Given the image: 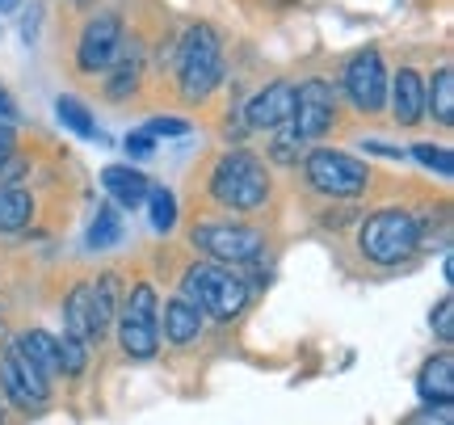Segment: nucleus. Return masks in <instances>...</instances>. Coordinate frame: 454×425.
Wrapping results in <instances>:
<instances>
[{
	"label": "nucleus",
	"mask_w": 454,
	"mask_h": 425,
	"mask_svg": "<svg viewBox=\"0 0 454 425\" xmlns=\"http://www.w3.org/2000/svg\"><path fill=\"white\" fill-rule=\"evenodd\" d=\"M118 51H122V21L114 13H101L84 26L81 47H76V64L84 72H106L118 59Z\"/></svg>",
	"instance_id": "nucleus-11"
},
{
	"label": "nucleus",
	"mask_w": 454,
	"mask_h": 425,
	"mask_svg": "<svg viewBox=\"0 0 454 425\" xmlns=\"http://www.w3.org/2000/svg\"><path fill=\"white\" fill-rule=\"evenodd\" d=\"M34 215V198L26 190H0V232H21Z\"/></svg>",
	"instance_id": "nucleus-21"
},
{
	"label": "nucleus",
	"mask_w": 454,
	"mask_h": 425,
	"mask_svg": "<svg viewBox=\"0 0 454 425\" xmlns=\"http://www.w3.org/2000/svg\"><path fill=\"white\" fill-rule=\"evenodd\" d=\"M311 190H320L328 198H357L366 185H371V169L345 152H333V147H316L303 164Z\"/></svg>",
	"instance_id": "nucleus-6"
},
{
	"label": "nucleus",
	"mask_w": 454,
	"mask_h": 425,
	"mask_svg": "<svg viewBox=\"0 0 454 425\" xmlns=\"http://www.w3.org/2000/svg\"><path fill=\"white\" fill-rule=\"evenodd\" d=\"M198 333H202V311L190 303V299H168L164 303V337L173 345H190L198 342Z\"/></svg>",
	"instance_id": "nucleus-16"
},
{
	"label": "nucleus",
	"mask_w": 454,
	"mask_h": 425,
	"mask_svg": "<svg viewBox=\"0 0 454 425\" xmlns=\"http://www.w3.org/2000/svg\"><path fill=\"white\" fill-rule=\"evenodd\" d=\"M0 388H4V396H9L21 413L47 409V396H51L47 375L34 366L30 354H26L17 342L4 345V358H0Z\"/></svg>",
	"instance_id": "nucleus-8"
},
{
	"label": "nucleus",
	"mask_w": 454,
	"mask_h": 425,
	"mask_svg": "<svg viewBox=\"0 0 454 425\" xmlns=\"http://www.w3.org/2000/svg\"><path fill=\"white\" fill-rule=\"evenodd\" d=\"M291 114H294V84L291 81H274L248 101L244 122H248L253 131H278L282 122H291Z\"/></svg>",
	"instance_id": "nucleus-12"
},
{
	"label": "nucleus",
	"mask_w": 454,
	"mask_h": 425,
	"mask_svg": "<svg viewBox=\"0 0 454 425\" xmlns=\"http://www.w3.org/2000/svg\"><path fill=\"white\" fill-rule=\"evenodd\" d=\"M357 245H362V253H366V262L400 265L417 253V245H421V219H417L412 211H400V207L374 211L371 219L362 224Z\"/></svg>",
	"instance_id": "nucleus-2"
},
{
	"label": "nucleus",
	"mask_w": 454,
	"mask_h": 425,
	"mask_svg": "<svg viewBox=\"0 0 454 425\" xmlns=\"http://www.w3.org/2000/svg\"><path fill=\"white\" fill-rule=\"evenodd\" d=\"M412 156L425 164V169H438L442 177H450L454 173V156L450 147H438V144H412Z\"/></svg>",
	"instance_id": "nucleus-27"
},
{
	"label": "nucleus",
	"mask_w": 454,
	"mask_h": 425,
	"mask_svg": "<svg viewBox=\"0 0 454 425\" xmlns=\"http://www.w3.org/2000/svg\"><path fill=\"white\" fill-rule=\"evenodd\" d=\"M181 299H190L202 316L231 320V316H240L244 303H248V282H244L231 265L202 262V265H190V270H185Z\"/></svg>",
	"instance_id": "nucleus-1"
},
{
	"label": "nucleus",
	"mask_w": 454,
	"mask_h": 425,
	"mask_svg": "<svg viewBox=\"0 0 454 425\" xmlns=\"http://www.w3.org/2000/svg\"><path fill=\"white\" fill-rule=\"evenodd\" d=\"M408 425H454V413H450V405H434V409L417 413Z\"/></svg>",
	"instance_id": "nucleus-30"
},
{
	"label": "nucleus",
	"mask_w": 454,
	"mask_h": 425,
	"mask_svg": "<svg viewBox=\"0 0 454 425\" xmlns=\"http://www.w3.org/2000/svg\"><path fill=\"white\" fill-rule=\"evenodd\" d=\"M177 81H181L185 101H202L215 84L223 81V51H219V34L211 26H194V30L181 38Z\"/></svg>",
	"instance_id": "nucleus-4"
},
{
	"label": "nucleus",
	"mask_w": 454,
	"mask_h": 425,
	"mask_svg": "<svg viewBox=\"0 0 454 425\" xmlns=\"http://www.w3.org/2000/svg\"><path fill=\"white\" fill-rule=\"evenodd\" d=\"M17 4H21V0H0V13H13Z\"/></svg>",
	"instance_id": "nucleus-35"
},
{
	"label": "nucleus",
	"mask_w": 454,
	"mask_h": 425,
	"mask_svg": "<svg viewBox=\"0 0 454 425\" xmlns=\"http://www.w3.org/2000/svg\"><path fill=\"white\" fill-rule=\"evenodd\" d=\"M417 392L429 405H450L454 400V354H438L421 366L417 375Z\"/></svg>",
	"instance_id": "nucleus-15"
},
{
	"label": "nucleus",
	"mask_w": 454,
	"mask_h": 425,
	"mask_svg": "<svg viewBox=\"0 0 454 425\" xmlns=\"http://www.w3.org/2000/svg\"><path fill=\"white\" fill-rule=\"evenodd\" d=\"M345 93L354 101L362 114H374V110H383V101H387V72H383V59H379V51H357L354 59L345 64Z\"/></svg>",
	"instance_id": "nucleus-10"
},
{
	"label": "nucleus",
	"mask_w": 454,
	"mask_h": 425,
	"mask_svg": "<svg viewBox=\"0 0 454 425\" xmlns=\"http://www.w3.org/2000/svg\"><path fill=\"white\" fill-rule=\"evenodd\" d=\"M0 118H4V122H13V118H17V101L9 98L4 89H0Z\"/></svg>",
	"instance_id": "nucleus-34"
},
{
	"label": "nucleus",
	"mask_w": 454,
	"mask_h": 425,
	"mask_svg": "<svg viewBox=\"0 0 454 425\" xmlns=\"http://www.w3.org/2000/svg\"><path fill=\"white\" fill-rule=\"evenodd\" d=\"M114 320H118V345H122L127 358H156V350H160V308H156V291L147 282H139L127 295V303Z\"/></svg>",
	"instance_id": "nucleus-5"
},
{
	"label": "nucleus",
	"mask_w": 454,
	"mask_h": 425,
	"mask_svg": "<svg viewBox=\"0 0 454 425\" xmlns=\"http://www.w3.org/2000/svg\"><path fill=\"white\" fill-rule=\"evenodd\" d=\"M299 144H303V139H299V131H294L291 122H282V135H278V144H274V156L291 164L294 161V147H299Z\"/></svg>",
	"instance_id": "nucleus-29"
},
{
	"label": "nucleus",
	"mask_w": 454,
	"mask_h": 425,
	"mask_svg": "<svg viewBox=\"0 0 454 425\" xmlns=\"http://www.w3.org/2000/svg\"><path fill=\"white\" fill-rule=\"evenodd\" d=\"M64 316H67V337H76L84 345L93 342V328H89V282H81L76 291L67 295Z\"/></svg>",
	"instance_id": "nucleus-22"
},
{
	"label": "nucleus",
	"mask_w": 454,
	"mask_h": 425,
	"mask_svg": "<svg viewBox=\"0 0 454 425\" xmlns=\"http://www.w3.org/2000/svg\"><path fill=\"white\" fill-rule=\"evenodd\" d=\"M101 185H106V194H110L118 207H127V211H135V207L147 198V177L139 169H130V164H110V169H101Z\"/></svg>",
	"instance_id": "nucleus-14"
},
{
	"label": "nucleus",
	"mask_w": 454,
	"mask_h": 425,
	"mask_svg": "<svg viewBox=\"0 0 454 425\" xmlns=\"http://www.w3.org/2000/svg\"><path fill=\"white\" fill-rule=\"evenodd\" d=\"M425 110L438 118L442 127L454 122V72L450 67H438V72H434V84L425 89Z\"/></svg>",
	"instance_id": "nucleus-20"
},
{
	"label": "nucleus",
	"mask_w": 454,
	"mask_h": 425,
	"mask_svg": "<svg viewBox=\"0 0 454 425\" xmlns=\"http://www.w3.org/2000/svg\"><path fill=\"white\" fill-rule=\"evenodd\" d=\"M114 316H118V308H114V279L106 274V279L89 282V328H93V342H101L110 333Z\"/></svg>",
	"instance_id": "nucleus-17"
},
{
	"label": "nucleus",
	"mask_w": 454,
	"mask_h": 425,
	"mask_svg": "<svg viewBox=\"0 0 454 425\" xmlns=\"http://www.w3.org/2000/svg\"><path fill=\"white\" fill-rule=\"evenodd\" d=\"M147 135H152V139H156V135H168V139H173V135H190V122H181V118H156V122L147 127Z\"/></svg>",
	"instance_id": "nucleus-31"
},
{
	"label": "nucleus",
	"mask_w": 454,
	"mask_h": 425,
	"mask_svg": "<svg viewBox=\"0 0 454 425\" xmlns=\"http://www.w3.org/2000/svg\"><path fill=\"white\" fill-rule=\"evenodd\" d=\"M55 114H59V122H64L67 131H76L81 139H101V127L93 122V114L84 110V101L59 98V101H55Z\"/></svg>",
	"instance_id": "nucleus-23"
},
{
	"label": "nucleus",
	"mask_w": 454,
	"mask_h": 425,
	"mask_svg": "<svg viewBox=\"0 0 454 425\" xmlns=\"http://www.w3.org/2000/svg\"><path fill=\"white\" fill-rule=\"evenodd\" d=\"M13 147H17V135L9 127H0V164L13 161Z\"/></svg>",
	"instance_id": "nucleus-33"
},
{
	"label": "nucleus",
	"mask_w": 454,
	"mask_h": 425,
	"mask_svg": "<svg viewBox=\"0 0 454 425\" xmlns=\"http://www.w3.org/2000/svg\"><path fill=\"white\" fill-rule=\"evenodd\" d=\"M17 345L30 354V362L47 379L59 375V345H55V337H51V333H43V328H30V333H21V337H17Z\"/></svg>",
	"instance_id": "nucleus-19"
},
{
	"label": "nucleus",
	"mask_w": 454,
	"mask_h": 425,
	"mask_svg": "<svg viewBox=\"0 0 454 425\" xmlns=\"http://www.w3.org/2000/svg\"><path fill=\"white\" fill-rule=\"evenodd\" d=\"M147 215H152V228L156 232H168L177 224V198L173 190H164V185H147Z\"/></svg>",
	"instance_id": "nucleus-24"
},
{
	"label": "nucleus",
	"mask_w": 454,
	"mask_h": 425,
	"mask_svg": "<svg viewBox=\"0 0 454 425\" xmlns=\"http://www.w3.org/2000/svg\"><path fill=\"white\" fill-rule=\"evenodd\" d=\"M429 325H434V333H438L446 345L454 342V299L450 295H442L438 299V308H434V316H429Z\"/></svg>",
	"instance_id": "nucleus-28"
},
{
	"label": "nucleus",
	"mask_w": 454,
	"mask_h": 425,
	"mask_svg": "<svg viewBox=\"0 0 454 425\" xmlns=\"http://www.w3.org/2000/svg\"><path fill=\"white\" fill-rule=\"evenodd\" d=\"M118 236H122V215L114 207H98V219L89 228V248H110L118 245Z\"/></svg>",
	"instance_id": "nucleus-25"
},
{
	"label": "nucleus",
	"mask_w": 454,
	"mask_h": 425,
	"mask_svg": "<svg viewBox=\"0 0 454 425\" xmlns=\"http://www.w3.org/2000/svg\"><path fill=\"white\" fill-rule=\"evenodd\" d=\"M127 152H130V156H152V135H147V131L127 135Z\"/></svg>",
	"instance_id": "nucleus-32"
},
{
	"label": "nucleus",
	"mask_w": 454,
	"mask_h": 425,
	"mask_svg": "<svg viewBox=\"0 0 454 425\" xmlns=\"http://www.w3.org/2000/svg\"><path fill=\"white\" fill-rule=\"evenodd\" d=\"M114 72H110V84H106V93H110L114 101H122L127 93H135V84H139V72H144V64H139V47L135 43H122V51H118V59H114Z\"/></svg>",
	"instance_id": "nucleus-18"
},
{
	"label": "nucleus",
	"mask_w": 454,
	"mask_h": 425,
	"mask_svg": "<svg viewBox=\"0 0 454 425\" xmlns=\"http://www.w3.org/2000/svg\"><path fill=\"white\" fill-rule=\"evenodd\" d=\"M55 345H59V371L64 375H81L84 362H89V350H84V342H76V337H55Z\"/></svg>",
	"instance_id": "nucleus-26"
},
{
	"label": "nucleus",
	"mask_w": 454,
	"mask_h": 425,
	"mask_svg": "<svg viewBox=\"0 0 454 425\" xmlns=\"http://www.w3.org/2000/svg\"><path fill=\"white\" fill-rule=\"evenodd\" d=\"M391 110L400 118V127H417L425 118V81L412 67H400V76L391 81Z\"/></svg>",
	"instance_id": "nucleus-13"
},
{
	"label": "nucleus",
	"mask_w": 454,
	"mask_h": 425,
	"mask_svg": "<svg viewBox=\"0 0 454 425\" xmlns=\"http://www.w3.org/2000/svg\"><path fill=\"white\" fill-rule=\"evenodd\" d=\"M190 240L194 248L211 253L219 265H253L265 253V236L244 224H198Z\"/></svg>",
	"instance_id": "nucleus-7"
},
{
	"label": "nucleus",
	"mask_w": 454,
	"mask_h": 425,
	"mask_svg": "<svg viewBox=\"0 0 454 425\" xmlns=\"http://www.w3.org/2000/svg\"><path fill=\"white\" fill-rule=\"evenodd\" d=\"M337 122V93L328 81H303L294 89V114L291 127L299 131V139H320L333 131Z\"/></svg>",
	"instance_id": "nucleus-9"
},
{
	"label": "nucleus",
	"mask_w": 454,
	"mask_h": 425,
	"mask_svg": "<svg viewBox=\"0 0 454 425\" xmlns=\"http://www.w3.org/2000/svg\"><path fill=\"white\" fill-rule=\"evenodd\" d=\"M211 194L215 202H223L227 211H257L270 198V177L265 164L248 152H227L211 173Z\"/></svg>",
	"instance_id": "nucleus-3"
}]
</instances>
